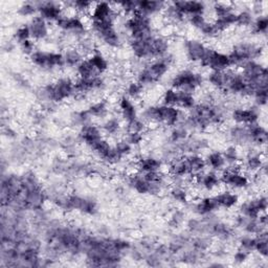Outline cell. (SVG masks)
<instances>
[{"label": "cell", "instance_id": "cell-29", "mask_svg": "<svg viewBox=\"0 0 268 268\" xmlns=\"http://www.w3.org/2000/svg\"><path fill=\"white\" fill-rule=\"evenodd\" d=\"M205 159V163H207V168H209L212 171L215 172H221L226 168V163L224 160V157L222 153L218 151L211 152L207 155Z\"/></svg>", "mask_w": 268, "mask_h": 268}, {"label": "cell", "instance_id": "cell-38", "mask_svg": "<svg viewBox=\"0 0 268 268\" xmlns=\"http://www.w3.org/2000/svg\"><path fill=\"white\" fill-rule=\"evenodd\" d=\"M79 51L82 53L83 56H88L90 57L92 54H94L95 51V45L94 41L88 37H83L79 40Z\"/></svg>", "mask_w": 268, "mask_h": 268}, {"label": "cell", "instance_id": "cell-2", "mask_svg": "<svg viewBox=\"0 0 268 268\" xmlns=\"http://www.w3.org/2000/svg\"><path fill=\"white\" fill-rule=\"evenodd\" d=\"M203 82L202 75L190 69H184L173 77L171 88L193 94L203 84Z\"/></svg>", "mask_w": 268, "mask_h": 268}, {"label": "cell", "instance_id": "cell-28", "mask_svg": "<svg viewBox=\"0 0 268 268\" xmlns=\"http://www.w3.org/2000/svg\"><path fill=\"white\" fill-rule=\"evenodd\" d=\"M219 208L224 209H232L235 205H237L239 201V197L237 194L231 191H222L218 193L216 196H214Z\"/></svg>", "mask_w": 268, "mask_h": 268}, {"label": "cell", "instance_id": "cell-8", "mask_svg": "<svg viewBox=\"0 0 268 268\" xmlns=\"http://www.w3.org/2000/svg\"><path fill=\"white\" fill-rule=\"evenodd\" d=\"M56 26L63 32L75 35L77 38H79V40L85 37V25L82 18L78 16H69L63 13V15L56 22Z\"/></svg>", "mask_w": 268, "mask_h": 268}, {"label": "cell", "instance_id": "cell-23", "mask_svg": "<svg viewBox=\"0 0 268 268\" xmlns=\"http://www.w3.org/2000/svg\"><path fill=\"white\" fill-rule=\"evenodd\" d=\"M167 4L161 3V2H137V13L146 16L151 17L159 12H162L166 8Z\"/></svg>", "mask_w": 268, "mask_h": 268}, {"label": "cell", "instance_id": "cell-51", "mask_svg": "<svg viewBox=\"0 0 268 268\" xmlns=\"http://www.w3.org/2000/svg\"><path fill=\"white\" fill-rule=\"evenodd\" d=\"M114 148L116 149V151L119 153V155L121 157L128 156V155H130L132 153V146L130 145V143L125 138L116 141L115 145H114Z\"/></svg>", "mask_w": 268, "mask_h": 268}, {"label": "cell", "instance_id": "cell-26", "mask_svg": "<svg viewBox=\"0 0 268 268\" xmlns=\"http://www.w3.org/2000/svg\"><path fill=\"white\" fill-rule=\"evenodd\" d=\"M137 170L140 173H148V172H159L161 170V161L157 158L146 156L141 157L137 161Z\"/></svg>", "mask_w": 268, "mask_h": 268}, {"label": "cell", "instance_id": "cell-14", "mask_svg": "<svg viewBox=\"0 0 268 268\" xmlns=\"http://www.w3.org/2000/svg\"><path fill=\"white\" fill-rule=\"evenodd\" d=\"M90 16L92 21L114 22L116 18V11L113 8V5L107 3H98L93 5Z\"/></svg>", "mask_w": 268, "mask_h": 268}, {"label": "cell", "instance_id": "cell-48", "mask_svg": "<svg viewBox=\"0 0 268 268\" xmlns=\"http://www.w3.org/2000/svg\"><path fill=\"white\" fill-rule=\"evenodd\" d=\"M142 91H143V86L139 84L137 81L131 82V83H129L127 86L126 96H128L131 100H135V99H138L142 94Z\"/></svg>", "mask_w": 268, "mask_h": 268}, {"label": "cell", "instance_id": "cell-41", "mask_svg": "<svg viewBox=\"0 0 268 268\" xmlns=\"http://www.w3.org/2000/svg\"><path fill=\"white\" fill-rule=\"evenodd\" d=\"M189 136V129L185 127L183 124L175 126L171 132V139L174 142H182L187 140Z\"/></svg>", "mask_w": 268, "mask_h": 268}, {"label": "cell", "instance_id": "cell-21", "mask_svg": "<svg viewBox=\"0 0 268 268\" xmlns=\"http://www.w3.org/2000/svg\"><path fill=\"white\" fill-rule=\"evenodd\" d=\"M184 16L203 15L205 12V6L199 2H176L172 3Z\"/></svg>", "mask_w": 268, "mask_h": 268}, {"label": "cell", "instance_id": "cell-56", "mask_svg": "<svg viewBox=\"0 0 268 268\" xmlns=\"http://www.w3.org/2000/svg\"><path fill=\"white\" fill-rule=\"evenodd\" d=\"M19 46H20V50H21V52L29 57H31L37 51L36 44H35V40H33V39L25 41V42H22L21 44H19Z\"/></svg>", "mask_w": 268, "mask_h": 268}, {"label": "cell", "instance_id": "cell-40", "mask_svg": "<svg viewBox=\"0 0 268 268\" xmlns=\"http://www.w3.org/2000/svg\"><path fill=\"white\" fill-rule=\"evenodd\" d=\"M120 123L117 118L115 117H111L105 120V123L103 124L102 129L105 133H107L108 135H117V133L120 131Z\"/></svg>", "mask_w": 268, "mask_h": 268}, {"label": "cell", "instance_id": "cell-44", "mask_svg": "<svg viewBox=\"0 0 268 268\" xmlns=\"http://www.w3.org/2000/svg\"><path fill=\"white\" fill-rule=\"evenodd\" d=\"M254 15L250 11H241L237 13V21L236 25L240 27H250L254 22Z\"/></svg>", "mask_w": 268, "mask_h": 268}, {"label": "cell", "instance_id": "cell-20", "mask_svg": "<svg viewBox=\"0 0 268 268\" xmlns=\"http://www.w3.org/2000/svg\"><path fill=\"white\" fill-rule=\"evenodd\" d=\"M184 161H185V164H187V169H188L190 176L195 177L207 170V163H205V159L199 154L192 153L188 156H185Z\"/></svg>", "mask_w": 268, "mask_h": 268}, {"label": "cell", "instance_id": "cell-49", "mask_svg": "<svg viewBox=\"0 0 268 268\" xmlns=\"http://www.w3.org/2000/svg\"><path fill=\"white\" fill-rule=\"evenodd\" d=\"M253 30L256 34H266L268 29V19L266 16L260 15L253 22Z\"/></svg>", "mask_w": 268, "mask_h": 268}, {"label": "cell", "instance_id": "cell-13", "mask_svg": "<svg viewBox=\"0 0 268 268\" xmlns=\"http://www.w3.org/2000/svg\"><path fill=\"white\" fill-rule=\"evenodd\" d=\"M38 15L42 17L47 22H57L60 17L63 15V7L62 4L54 2H42L36 3Z\"/></svg>", "mask_w": 268, "mask_h": 268}, {"label": "cell", "instance_id": "cell-54", "mask_svg": "<svg viewBox=\"0 0 268 268\" xmlns=\"http://www.w3.org/2000/svg\"><path fill=\"white\" fill-rule=\"evenodd\" d=\"M35 13H38L36 3L35 4H33V3H26V4H23L21 7L18 9V14L23 16V17L33 16Z\"/></svg>", "mask_w": 268, "mask_h": 268}, {"label": "cell", "instance_id": "cell-25", "mask_svg": "<svg viewBox=\"0 0 268 268\" xmlns=\"http://www.w3.org/2000/svg\"><path fill=\"white\" fill-rule=\"evenodd\" d=\"M247 129H249L250 136H251V141L254 142L255 145L258 146H264L267 142V131L264 127L259 125L258 121L254 124H250V125H246Z\"/></svg>", "mask_w": 268, "mask_h": 268}, {"label": "cell", "instance_id": "cell-22", "mask_svg": "<svg viewBox=\"0 0 268 268\" xmlns=\"http://www.w3.org/2000/svg\"><path fill=\"white\" fill-rule=\"evenodd\" d=\"M118 107H119V112H120V116L123 117V119L125 120L126 123L135 119L137 117V111H136V107L133 104V102L131 99H129L128 96H121L118 101Z\"/></svg>", "mask_w": 268, "mask_h": 268}, {"label": "cell", "instance_id": "cell-27", "mask_svg": "<svg viewBox=\"0 0 268 268\" xmlns=\"http://www.w3.org/2000/svg\"><path fill=\"white\" fill-rule=\"evenodd\" d=\"M243 166L249 173H258L265 167V162L260 153H251L245 158Z\"/></svg>", "mask_w": 268, "mask_h": 268}, {"label": "cell", "instance_id": "cell-30", "mask_svg": "<svg viewBox=\"0 0 268 268\" xmlns=\"http://www.w3.org/2000/svg\"><path fill=\"white\" fill-rule=\"evenodd\" d=\"M218 203L215 199V197H204L201 200H199L196 205H195V210L199 215H210L216 210H218Z\"/></svg>", "mask_w": 268, "mask_h": 268}, {"label": "cell", "instance_id": "cell-36", "mask_svg": "<svg viewBox=\"0 0 268 268\" xmlns=\"http://www.w3.org/2000/svg\"><path fill=\"white\" fill-rule=\"evenodd\" d=\"M222 155L224 157L226 167L237 166V164H239L240 155H239V151L236 146H229L224 150Z\"/></svg>", "mask_w": 268, "mask_h": 268}, {"label": "cell", "instance_id": "cell-47", "mask_svg": "<svg viewBox=\"0 0 268 268\" xmlns=\"http://www.w3.org/2000/svg\"><path fill=\"white\" fill-rule=\"evenodd\" d=\"M214 12L216 18H220L223 16L229 15L234 12L233 5L230 3H217L214 5Z\"/></svg>", "mask_w": 268, "mask_h": 268}, {"label": "cell", "instance_id": "cell-3", "mask_svg": "<svg viewBox=\"0 0 268 268\" xmlns=\"http://www.w3.org/2000/svg\"><path fill=\"white\" fill-rule=\"evenodd\" d=\"M125 28L129 32L131 39H142L153 36L151 19L139 13H135L128 17Z\"/></svg>", "mask_w": 268, "mask_h": 268}, {"label": "cell", "instance_id": "cell-55", "mask_svg": "<svg viewBox=\"0 0 268 268\" xmlns=\"http://www.w3.org/2000/svg\"><path fill=\"white\" fill-rule=\"evenodd\" d=\"M117 7L119 8L120 11H123L125 14L128 15H133L137 13V2H125L117 4Z\"/></svg>", "mask_w": 268, "mask_h": 268}, {"label": "cell", "instance_id": "cell-11", "mask_svg": "<svg viewBox=\"0 0 268 268\" xmlns=\"http://www.w3.org/2000/svg\"><path fill=\"white\" fill-rule=\"evenodd\" d=\"M267 210V198L266 196H260L251 199L250 201L244 202L241 208L240 213L241 215L247 218H258L260 215L264 214Z\"/></svg>", "mask_w": 268, "mask_h": 268}, {"label": "cell", "instance_id": "cell-33", "mask_svg": "<svg viewBox=\"0 0 268 268\" xmlns=\"http://www.w3.org/2000/svg\"><path fill=\"white\" fill-rule=\"evenodd\" d=\"M162 12H163V16L166 17L168 21L173 25H178L183 22V20L185 18V16L173 4H167L166 8H164Z\"/></svg>", "mask_w": 268, "mask_h": 268}, {"label": "cell", "instance_id": "cell-34", "mask_svg": "<svg viewBox=\"0 0 268 268\" xmlns=\"http://www.w3.org/2000/svg\"><path fill=\"white\" fill-rule=\"evenodd\" d=\"M178 91V98H177V108L181 109V110H191L195 105H196V102H195V98L192 93H188V92H184V91Z\"/></svg>", "mask_w": 268, "mask_h": 268}, {"label": "cell", "instance_id": "cell-9", "mask_svg": "<svg viewBox=\"0 0 268 268\" xmlns=\"http://www.w3.org/2000/svg\"><path fill=\"white\" fill-rule=\"evenodd\" d=\"M223 90L235 95H246L247 83L241 72L232 69L225 70V83Z\"/></svg>", "mask_w": 268, "mask_h": 268}, {"label": "cell", "instance_id": "cell-58", "mask_svg": "<svg viewBox=\"0 0 268 268\" xmlns=\"http://www.w3.org/2000/svg\"><path fill=\"white\" fill-rule=\"evenodd\" d=\"M125 139L133 147L138 146L142 141V133H127Z\"/></svg>", "mask_w": 268, "mask_h": 268}, {"label": "cell", "instance_id": "cell-46", "mask_svg": "<svg viewBox=\"0 0 268 268\" xmlns=\"http://www.w3.org/2000/svg\"><path fill=\"white\" fill-rule=\"evenodd\" d=\"M177 98H178V91L176 89L170 88L164 91L162 95V104L167 106H177Z\"/></svg>", "mask_w": 268, "mask_h": 268}, {"label": "cell", "instance_id": "cell-17", "mask_svg": "<svg viewBox=\"0 0 268 268\" xmlns=\"http://www.w3.org/2000/svg\"><path fill=\"white\" fill-rule=\"evenodd\" d=\"M29 28L31 31L32 39L35 41L44 40L45 38L48 37V34H50L48 22L45 21V20L42 17H40L39 15L34 16L31 19V21L29 23Z\"/></svg>", "mask_w": 268, "mask_h": 268}, {"label": "cell", "instance_id": "cell-15", "mask_svg": "<svg viewBox=\"0 0 268 268\" xmlns=\"http://www.w3.org/2000/svg\"><path fill=\"white\" fill-rule=\"evenodd\" d=\"M260 116V108L257 106L251 108H237L233 111L232 117L237 125H250L257 123Z\"/></svg>", "mask_w": 268, "mask_h": 268}, {"label": "cell", "instance_id": "cell-31", "mask_svg": "<svg viewBox=\"0 0 268 268\" xmlns=\"http://www.w3.org/2000/svg\"><path fill=\"white\" fill-rule=\"evenodd\" d=\"M63 58H64V63L65 66L68 67H76L81 63L82 61L84 59V56L82 55V53L79 51V48L77 47H68L65 50V52L63 53Z\"/></svg>", "mask_w": 268, "mask_h": 268}, {"label": "cell", "instance_id": "cell-57", "mask_svg": "<svg viewBox=\"0 0 268 268\" xmlns=\"http://www.w3.org/2000/svg\"><path fill=\"white\" fill-rule=\"evenodd\" d=\"M188 21L190 22L191 26H193L195 29L199 31L203 27V25L208 21V20L205 19L204 15H193V16L188 17Z\"/></svg>", "mask_w": 268, "mask_h": 268}, {"label": "cell", "instance_id": "cell-59", "mask_svg": "<svg viewBox=\"0 0 268 268\" xmlns=\"http://www.w3.org/2000/svg\"><path fill=\"white\" fill-rule=\"evenodd\" d=\"M247 257H249V253H246V252H244V251H242V250H239V251L235 254L234 260H235V262H237V263H243V262L247 259Z\"/></svg>", "mask_w": 268, "mask_h": 268}, {"label": "cell", "instance_id": "cell-4", "mask_svg": "<svg viewBox=\"0 0 268 268\" xmlns=\"http://www.w3.org/2000/svg\"><path fill=\"white\" fill-rule=\"evenodd\" d=\"M262 55V47L253 43H239L229 54L232 66L241 67L245 62L256 60Z\"/></svg>", "mask_w": 268, "mask_h": 268}, {"label": "cell", "instance_id": "cell-7", "mask_svg": "<svg viewBox=\"0 0 268 268\" xmlns=\"http://www.w3.org/2000/svg\"><path fill=\"white\" fill-rule=\"evenodd\" d=\"M200 64L204 67H209L211 70L224 71L232 67L229 55L220 53L208 46Z\"/></svg>", "mask_w": 268, "mask_h": 268}, {"label": "cell", "instance_id": "cell-1", "mask_svg": "<svg viewBox=\"0 0 268 268\" xmlns=\"http://www.w3.org/2000/svg\"><path fill=\"white\" fill-rule=\"evenodd\" d=\"M170 64L171 59L168 54L161 58L155 59L137 72L136 81L143 87L152 85L168 72Z\"/></svg>", "mask_w": 268, "mask_h": 268}, {"label": "cell", "instance_id": "cell-53", "mask_svg": "<svg viewBox=\"0 0 268 268\" xmlns=\"http://www.w3.org/2000/svg\"><path fill=\"white\" fill-rule=\"evenodd\" d=\"M255 245H256V238L247 236V237H243L240 240V250L246 253H251L255 251Z\"/></svg>", "mask_w": 268, "mask_h": 268}, {"label": "cell", "instance_id": "cell-50", "mask_svg": "<svg viewBox=\"0 0 268 268\" xmlns=\"http://www.w3.org/2000/svg\"><path fill=\"white\" fill-rule=\"evenodd\" d=\"M14 38H15V40L17 41L19 44H21L22 42H25V41H27V40L32 39L31 31H30L29 26H21L20 28H18L17 31L15 32Z\"/></svg>", "mask_w": 268, "mask_h": 268}, {"label": "cell", "instance_id": "cell-43", "mask_svg": "<svg viewBox=\"0 0 268 268\" xmlns=\"http://www.w3.org/2000/svg\"><path fill=\"white\" fill-rule=\"evenodd\" d=\"M255 251H257L260 256L266 258L268 255V243H267V236L266 233L263 232L259 234V237L256 238V245Z\"/></svg>", "mask_w": 268, "mask_h": 268}, {"label": "cell", "instance_id": "cell-52", "mask_svg": "<svg viewBox=\"0 0 268 268\" xmlns=\"http://www.w3.org/2000/svg\"><path fill=\"white\" fill-rule=\"evenodd\" d=\"M199 31L204 37L211 38V39L212 38H216V37H218L220 35V33L217 31L214 22H209V21L205 22L203 25V27Z\"/></svg>", "mask_w": 268, "mask_h": 268}, {"label": "cell", "instance_id": "cell-5", "mask_svg": "<svg viewBox=\"0 0 268 268\" xmlns=\"http://www.w3.org/2000/svg\"><path fill=\"white\" fill-rule=\"evenodd\" d=\"M30 59L35 66L43 70H53L65 66L63 54L60 53L36 51Z\"/></svg>", "mask_w": 268, "mask_h": 268}, {"label": "cell", "instance_id": "cell-16", "mask_svg": "<svg viewBox=\"0 0 268 268\" xmlns=\"http://www.w3.org/2000/svg\"><path fill=\"white\" fill-rule=\"evenodd\" d=\"M196 183L198 187L204 191H214L220 187V175L212 170H205L199 175L195 176Z\"/></svg>", "mask_w": 268, "mask_h": 268}, {"label": "cell", "instance_id": "cell-35", "mask_svg": "<svg viewBox=\"0 0 268 268\" xmlns=\"http://www.w3.org/2000/svg\"><path fill=\"white\" fill-rule=\"evenodd\" d=\"M88 60L100 75L104 74L108 69V61L99 52H95L90 57H88Z\"/></svg>", "mask_w": 268, "mask_h": 268}, {"label": "cell", "instance_id": "cell-10", "mask_svg": "<svg viewBox=\"0 0 268 268\" xmlns=\"http://www.w3.org/2000/svg\"><path fill=\"white\" fill-rule=\"evenodd\" d=\"M62 207L67 210H77L82 213L93 215L98 211V205L95 201L88 198L79 196H70L62 201Z\"/></svg>", "mask_w": 268, "mask_h": 268}, {"label": "cell", "instance_id": "cell-39", "mask_svg": "<svg viewBox=\"0 0 268 268\" xmlns=\"http://www.w3.org/2000/svg\"><path fill=\"white\" fill-rule=\"evenodd\" d=\"M208 81L212 86L223 90L224 83H225V70L224 71L211 70V72L208 76Z\"/></svg>", "mask_w": 268, "mask_h": 268}, {"label": "cell", "instance_id": "cell-12", "mask_svg": "<svg viewBox=\"0 0 268 268\" xmlns=\"http://www.w3.org/2000/svg\"><path fill=\"white\" fill-rule=\"evenodd\" d=\"M241 75L247 83L267 79V69L256 60L247 61L241 66Z\"/></svg>", "mask_w": 268, "mask_h": 268}, {"label": "cell", "instance_id": "cell-24", "mask_svg": "<svg viewBox=\"0 0 268 268\" xmlns=\"http://www.w3.org/2000/svg\"><path fill=\"white\" fill-rule=\"evenodd\" d=\"M231 140L236 143V145H247V143H251V136L249 129L244 125H236L233 127L230 132H229Z\"/></svg>", "mask_w": 268, "mask_h": 268}, {"label": "cell", "instance_id": "cell-42", "mask_svg": "<svg viewBox=\"0 0 268 268\" xmlns=\"http://www.w3.org/2000/svg\"><path fill=\"white\" fill-rule=\"evenodd\" d=\"M126 130L127 133H143L146 130V121L136 117L127 123Z\"/></svg>", "mask_w": 268, "mask_h": 268}, {"label": "cell", "instance_id": "cell-37", "mask_svg": "<svg viewBox=\"0 0 268 268\" xmlns=\"http://www.w3.org/2000/svg\"><path fill=\"white\" fill-rule=\"evenodd\" d=\"M89 114L92 117H104L107 115L108 113V106H107V103L104 101H99L93 103V104L87 109Z\"/></svg>", "mask_w": 268, "mask_h": 268}, {"label": "cell", "instance_id": "cell-45", "mask_svg": "<svg viewBox=\"0 0 268 268\" xmlns=\"http://www.w3.org/2000/svg\"><path fill=\"white\" fill-rule=\"evenodd\" d=\"M170 194L172 199H174L176 202L179 203H185L189 199V193L187 192V190L183 189V187H177V185H174Z\"/></svg>", "mask_w": 268, "mask_h": 268}, {"label": "cell", "instance_id": "cell-19", "mask_svg": "<svg viewBox=\"0 0 268 268\" xmlns=\"http://www.w3.org/2000/svg\"><path fill=\"white\" fill-rule=\"evenodd\" d=\"M79 137L82 141H84L89 148L102 138H104L103 137L102 130L98 126L92 125V124H87V125L81 127Z\"/></svg>", "mask_w": 268, "mask_h": 268}, {"label": "cell", "instance_id": "cell-32", "mask_svg": "<svg viewBox=\"0 0 268 268\" xmlns=\"http://www.w3.org/2000/svg\"><path fill=\"white\" fill-rule=\"evenodd\" d=\"M77 75L80 79H91L98 76H101L93 65L90 63L88 59H84L81 63L77 66Z\"/></svg>", "mask_w": 268, "mask_h": 268}, {"label": "cell", "instance_id": "cell-18", "mask_svg": "<svg viewBox=\"0 0 268 268\" xmlns=\"http://www.w3.org/2000/svg\"><path fill=\"white\" fill-rule=\"evenodd\" d=\"M185 55H187L188 59L192 62H201L205 52L208 50V46L203 44L201 41L191 39L185 41L184 44Z\"/></svg>", "mask_w": 268, "mask_h": 268}, {"label": "cell", "instance_id": "cell-6", "mask_svg": "<svg viewBox=\"0 0 268 268\" xmlns=\"http://www.w3.org/2000/svg\"><path fill=\"white\" fill-rule=\"evenodd\" d=\"M91 28L94 34L110 47H118L120 45V37L114 28V22L92 21Z\"/></svg>", "mask_w": 268, "mask_h": 268}]
</instances>
